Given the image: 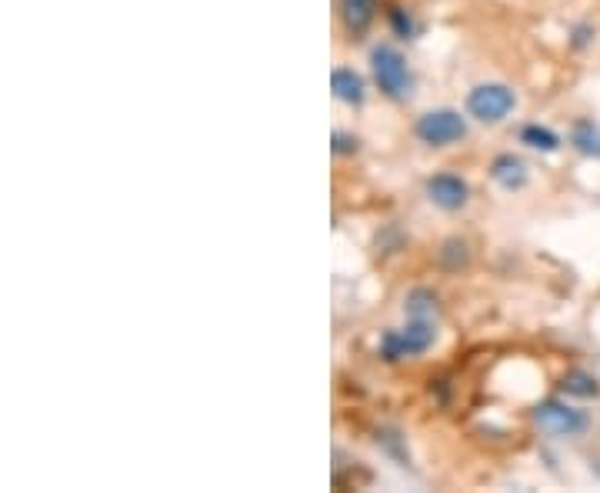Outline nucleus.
I'll return each mask as SVG.
<instances>
[{
  "label": "nucleus",
  "instance_id": "f257e3e1",
  "mask_svg": "<svg viewBox=\"0 0 600 493\" xmlns=\"http://www.w3.org/2000/svg\"><path fill=\"white\" fill-rule=\"evenodd\" d=\"M370 67H374L377 87L384 90L388 97L401 100V97L411 94V84H414V81H411V67H407V61L401 58V50H394V47H388V44L374 47V53H370Z\"/></svg>",
  "mask_w": 600,
  "mask_h": 493
},
{
  "label": "nucleus",
  "instance_id": "f03ea898",
  "mask_svg": "<svg viewBox=\"0 0 600 493\" xmlns=\"http://www.w3.org/2000/svg\"><path fill=\"white\" fill-rule=\"evenodd\" d=\"M433 344V323L430 320H414L401 331H388L380 337V357L384 360H404V357H417Z\"/></svg>",
  "mask_w": 600,
  "mask_h": 493
},
{
  "label": "nucleus",
  "instance_id": "7ed1b4c3",
  "mask_svg": "<svg viewBox=\"0 0 600 493\" xmlns=\"http://www.w3.org/2000/svg\"><path fill=\"white\" fill-rule=\"evenodd\" d=\"M514 90L504 84H480L467 94V114L477 118L480 124H501L514 111Z\"/></svg>",
  "mask_w": 600,
  "mask_h": 493
},
{
  "label": "nucleus",
  "instance_id": "20e7f679",
  "mask_svg": "<svg viewBox=\"0 0 600 493\" xmlns=\"http://www.w3.org/2000/svg\"><path fill=\"white\" fill-rule=\"evenodd\" d=\"M414 131L430 147H448V144H457L467 134V121L457 111H451V107H441V111H427L417 121Z\"/></svg>",
  "mask_w": 600,
  "mask_h": 493
},
{
  "label": "nucleus",
  "instance_id": "39448f33",
  "mask_svg": "<svg viewBox=\"0 0 600 493\" xmlns=\"http://www.w3.org/2000/svg\"><path fill=\"white\" fill-rule=\"evenodd\" d=\"M534 420H537L540 430L561 433V436H571V433H580V430H584V414L571 410V407L561 404V400H543V404H537Z\"/></svg>",
  "mask_w": 600,
  "mask_h": 493
},
{
  "label": "nucleus",
  "instance_id": "423d86ee",
  "mask_svg": "<svg viewBox=\"0 0 600 493\" xmlns=\"http://www.w3.org/2000/svg\"><path fill=\"white\" fill-rule=\"evenodd\" d=\"M427 197L444 210H461L470 197V187L454 174H438L427 181Z\"/></svg>",
  "mask_w": 600,
  "mask_h": 493
},
{
  "label": "nucleus",
  "instance_id": "0eeeda50",
  "mask_svg": "<svg viewBox=\"0 0 600 493\" xmlns=\"http://www.w3.org/2000/svg\"><path fill=\"white\" fill-rule=\"evenodd\" d=\"M490 177H494L504 190H521L527 184V168H524L521 157L501 153V157H494V163H490Z\"/></svg>",
  "mask_w": 600,
  "mask_h": 493
},
{
  "label": "nucleus",
  "instance_id": "6e6552de",
  "mask_svg": "<svg viewBox=\"0 0 600 493\" xmlns=\"http://www.w3.org/2000/svg\"><path fill=\"white\" fill-rule=\"evenodd\" d=\"M341 17L351 34H364L377 17V0H341Z\"/></svg>",
  "mask_w": 600,
  "mask_h": 493
},
{
  "label": "nucleus",
  "instance_id": "1a4fd4ad",
  "mask_svg": "<svg viewBox=\"0 0 600 493\" xmlns=\"http://www.w3.org/2000/svg\"><path fill=\"white\" fill-rule=\"evenodd\" d=\"M561 391H564L567 397L590 400V397L600 394V383H597V377L587 373V370H571V373H564V380H561Z\"/></svg>",
  "mask_w": 600,
  "mask_h": 493
},
{
  "label": "nucleus",
  "instance_id": "9d476101",
  "mask_svg": "<svg viewBox=\"0 0 600 493\" xmlns=\"http://www.w3.org/2000/svg\"><path fill=\"white\" fill-rule=\"evenodd\" d=\"M331 87H334V94H338L344 103H364V81H360V74L341 67V71L331 74Z\"/></svg>",
  "mask_w": 600,
  "mask_h": 493
},
{
  "label": "nucleus",
  "instance_id": "9b49d317",
  "mask_svg": "<svg viewBox=\"0 0 600 493\" xmlns=\"http://www.w3.org/2000/svg\"><path fill=\"white\" fill-rule=\"evenodd\" d=\"M571 144L587 153V157H600V131L590 124V121H577L574 131H571Z\"/></svg>",
  "mask_w": 600,
  "mask_h": 493
},
{
  "label": "nucleus",
  "instance_id": "f8f14e48",
  "mask_svg": "<svg viewBox=\"0 0 600 493\" xmlns=\"http://www.w3.org/2000/svg\"><path fill=\"white\" fill-rule=\"evenodd\" d=\"M521 144H527V147H534V150H543V153H551V150L561 147V137H558L554 131H548V127H540V124H527V127L521 131Z\"/></svg>",
  "mask_w": 600,
  "mask_h": 493
},
{
  "label": "nucleus",
  "instance_id": "ddd939ff",
  "mask_svg": "<svg viewBox=\"0 0 600 493\" xmlns=\"http://www.w3.org/2000/svg\"><path fill=\"white\" fill-rule=\"evenodd\" d=\"M407 317L433 320V317H438V297H433L430 291H411L407 294Z\"/></svg>",
  "mask_w": 600,
  "mask_h": 493
},
{
  "label": "nucleus",
  "instance_id": "4468645a",
  "mask_svg": "<svg viewBox=\"0 0 600 493\" xmlns=\"http://www.w3.org/2000/svg\"><path fill=\"white\" fill-rule=\"evenodd\" d=\"M438 260H441L448 270H461V267H467V260H470V250H467V244H464V241L451 237V241H444V244H441V250H438Z\"/></svg>",
  "mask_w": 600,
  "mask_h": 493
},
{
  "label": "nucleus",
  "instance_id": "2eb2a0df",
  "mask_svg": "<svg viewBox=\"0 0 600 493\" xmlns=\"http://www.w3.org/2000/svg\"><path fill=\"white\" fill-rule=\"evenodd\" d=\"M391 24H394V30H397L401 37H411V34H414V24H411L407 11H401V8L391 11Z\"/></svg>",
  "mask_w": 600,
  "mask_h": 493
},
{
  "label": "nucleus",
  "instance_id": "dca6fc26",
  "mask_svg": "<svg viewBox=\"0 0 600 493\" xmlns=\"http://www.w3.org/2000/svg\"><path fill=\"white\" fill-rule=\"evenodd\" d=\"M357 137L354 134H344V131H338L334 134V153H357Z\"/></svg>",
  "mask_w": 600,
  "mask_h": 493
}]
</instances>
